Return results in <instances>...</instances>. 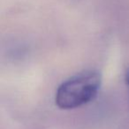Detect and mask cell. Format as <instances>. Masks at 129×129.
I'll list each match as a JSON object with an SVG mask.
<instances>
[{"instance_id": "6da1fadb", "label": "cell", "mask_w": 129, "mask_h": 129, "mask_svg": "<svg viewBox=\"0 0 129 129\" xmlns=\"http://www.w3.org/2000/svg\"><path fill=\"white\" fill-rule=\"evenodd\" d=\"M102 85V76L95 70H86L72 76L59 85L56 104L61 109L81 107L95 99Z\"/></svg>"}, {"instance_id": "7a4b0ae2", "label": "cell", "mask_w": 129, "mask_h": 129, "mask_svg": "<svg viewBox=\"0 0 129 129\" xmlns=\"http://www.w3.org/2000/svg\"><path fill=\"white\" fill-rule=\"evenodd\" d=\"M125 82H126V84L128 85V87H129V67L126 69V71H125Z\"/></svg>"}]
</instances>
